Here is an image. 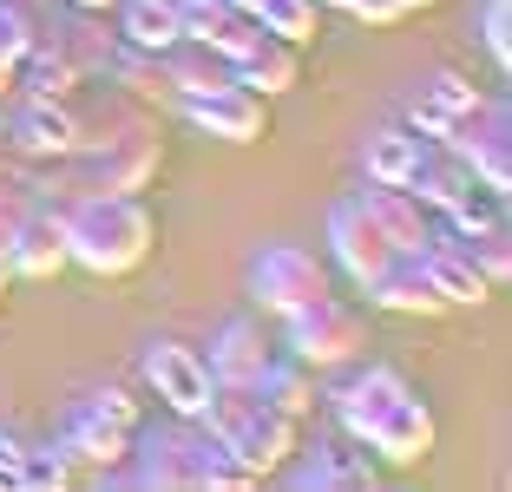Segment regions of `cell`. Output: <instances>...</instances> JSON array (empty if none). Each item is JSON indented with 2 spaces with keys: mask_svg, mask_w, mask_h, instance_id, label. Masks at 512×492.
<instances>
[{
  "mask_svg": "<svg viewBox=\"0 0 512 492\" xmlns=\"http://www.w3.org/2000/svg\"><path fill=\"white\" fill-rule=\"evenodd\" d=\"M427 151L421 132H407V125H375V132L362 138V171L368 184H407V171H414V158Z\"/></svg>",
  "mask_w": 512,
  "mask_h": 492,
  "instance_id": "27",
  "label": "cell"
},
{
  "mask_svg": "<svg viewBox=\"0 0 512 492\" xmlns=\"http://www.w3.org/2000/svg\"><path fill=\"white\" fill-rule=\"evenodd\" d=\"M73 479H79V460H73V447H66V440H40V447L20 453V486H33V492H66Z\"/></svg>",
  "mask_w": 512,
  "mask_h": 492,
  "instance_id": "30",
  "label": "cell"
},
{
  "mask_svg": "<svg viewBox=\"0 0 512 492\" xmlns=\"http://www.w3.org/2000/svg\"><path fill=\"white\" fill-rule=\"evenodd\" d=\"M316 0H263V7H256V27L263 33H276V40H289V46H309L316 40Z\"/></svg>",
  "mask_w": 512,
  "mask_h": 492,
  "instance_id": "32",
  "label": "cell"
},
{
  "mask_svg": "<svg viewBox=\"0 0 512 492\" xmlns=\"http://www.w3.org/2000/svg\"><path fill=\"white\" fill-rule=\"evenodd\" d=\"M316 7H342V14L368 20V27H388V20H401V0H316Z\"/></svg>",
  "mask_w": 512,
  "mask_h": 492,
  "instance_id": "37",
  "label": "cell"
},
{
  "mask_svg": "<svg viewBox=\"0 0 512 492\" xmlns=\"http://www.w3.org/2000/svg\"><path fill=\"white\" fill-rule=\"evenodd\" d=\"M270 335H263V322L256 315H237V322H224L211 335V355H204V368H211L217 388H250L256 374L270 368Z\"/></svg>",
  "mask_w": 512,
  "mask_h": 492,
  "instance_id": "18",
  "label": "cell"
},
{
  "mask_svg": "<svg viewBox=\"0 0 512 492\" xmlns=\"http://www.w3.org/2000/svg\"><path fill=\"white\" fill-rule=\"evenodd\" d=\"M427 276H434L440 302L447 309H480V302H493V283H486V269L467 256V243H460V230H434L421 250Z\"/></svg>",
  "mask_w": 512,
  "mask_h": 492,
  "instance_id": "16",
  "label": "cell"
},
{
  "mask_svg": "<svg viewBox=\"0 0 512 492\" xmlns=\"http://www.w3.org/2000/svg\"><path fill=\"white\" fill-rule=\"evenodd\" d=\"M145 388L158 394V407H165V414L197 420L204 407H211L217 381H211V368H204V348L158 335V342H145Z\"/></svg>",
  "mask_w": 512,
  "mask_h": 492,
  "instance_id": "8",
  "label": "cell"
},
{
  "mask_svg": "<svg viewBox=\"0 0 512 492\" xmlns=\"http://www.w3.org/2000/svg\"><path fill=\"white\" fill-rule=\"evenodd\" d=\"M493 224H506V191H493V184H480L473 178L467 191L453 197V210H447V230H493Z\"/></svg>",
  "mask_w": 512,
  "mask_h": 492,
  "instance_id": "33",
  "label": "cell"
},
{
  "mask_svg": "<svg viewBox=\"0 0 512 492\" xmlns=\"http://www.w3.org/2000/svg\"><path fill=\"white\" fill-rule=\"evenodd\" d=\"M283 348L309 374L348 368V361L368 348V322H362V309H355V302H342L329 289V296H316V302H302V309L283 315Z\"/></svg>",
  "mask_w": 512,
  "mask_h": 492,
  "instance_id": "5",
  "label": "cell"
},
{
  "mask_svg": "<svg viewBox=\"0 0 512 492\" xmlns=\"http://www.w3.org/2000/svg\"><path fill=\"white\" fill-rule=\"evenodd\" d=\"M440 145L467 164L480 184L506 191V184H512V105H506V99H480L467 119L440 138Z\"/></svg>",
  "mask_w": 512,
  "mask_h": 492,
  "instance_id": "9",
  "label": "cell"
},
{
  "mask_svg": "<svg viewBox=\"0 0 512 492\" xmlns=\"http://www.w3.org/2000/svg\"><path fill=\"white\" fill-rule=\"evenodd\" d=\"M106 86H119V92H132V99H171V86H165V60L158 53H145V46H112V60H106Z\"/></svg>",
  "mask_w": 512,
  "mask_h": 492,
  "instance_id": "29",
  "label": "cell"
},
{
  "mask_svg": "<svg viewBox=\"0 0 512 492\" xmlns=\"http://www.w3.org/2000/svg\"><path fill=\"white\" fill-rule=\"evenodd\" d=\"M329 289H335L329 263H322L316 250H302V243H263V250L250 256V296L270 315H289V309H302V302L329 296Z\"/></svg>",
  "mask_w": 512,
  "mask_h": 492,
  "instance_id": "7",
  "label": "cell"
},
{
  "mask_svg": "<svg viewBox=\"0 0 512 492\" xmlns=\"http://www.w3.org/2000/svg\"><path fill=\"white\" fill-rule=\"evenodd\" d=\"M86 394L106 407L112 420H125V427H138V420H145V414H138V401H132V388H119V381H106V388H86Z\"/></svg>",
  "mask_w": 512,
  "mask_h": 492,
  "instance_id": "38",
  "label": "cell"
},
{
  "mask_svg": "<svg viewBox=\"0 0 512 492\" xmlns=\"http://www.w3.org/2000/svg\"><path fill=\"white\" fill-rule=\"evenodd\" d=\"M230 7H237V14H256V7H263V0H230Z\"/></svg>",
  "mask_w": 512,
  "mask_h": 492,
  "instance_id": "42",
  "label": "cell"
},
{
  "mask_svg": "<svg viewBox=\"0 0 512 492\" xmlns=\"http://www.w3.org/2000/svg\"><path fill=\"white\" fill-rule=\"evenodd\" d=\"M0 132L14 138L27 164H53L79 151V99H20V112Z\"/></svg>",
  "mask_w": 512,
  "mask_h": 492,
  "instance_id": "12",
  "label": "cell"
},
{
  "mask_svg": "<svg viewBox=\"0 0 512 492\" xmlns=\"http://www.w3.org/2000/svg\"><path fill=\"white\" fill-rule=\"evenodd\" d=\"M480 99H486L480 86H467L453 66H440V73H427L421 86H414V99H407V132H421V138H434V145H440V138L467 119Z\"/></svg>",
  "mask_w": 512,
  "mask_h": 492,
  "instance_id": "15",
  "label": "cell"
},
{
  "mask_svg": "<svg viewBox=\"0 0 512 492\" xmlns=\"http://www.w3.org/2000/svg\"><path fill=\"white\" fill-rule=\"evenodd\" d=\"M460 243H467V256L486 269V283H493V289L512 276V237H506V224H493V230H467Z\"/></svg>",
  "mask_w": 512,
  "mask_h": 492,
  "instance_id": "35",
  "label": "cell"
},
{
  "mask_svg": "<svg viewBox=\"0 0 512 492\" xmlns=\"http://www.w3.org/2000/svg\"><path fill=\"white\" fill-rule=\"evenodd\" d=\"M7 269H14V276H60L66 269V217L60 210L33 204L27 217H20L14 243H7Z\"/></svg>",
  "mask_w": 512,
  "mask_h": 492,
  "instance_id": "20",
  "label": "cell"
},
{
  "mask_svg": "<svg viewBox=\"0 0 512 492\" xmlns=\"http://www.w3.org/2000/svg\"><path fill=\"white\" fill-rule=\"evenodd\" d=\"M329 256H335V269H342L355 289H368L401 250L381 237V224L362 210V197H342V204L329 210Z\"/></svg>",
  "mask_w": 512,
  "mask_h": 492,
  "instance_id": "10",
  "label": "cell"
},
{
  "mask_svg": "<svg viewBox=\"0 0 512 492\" xmlns=\"http://www.w3.org/2000/svg\"><path fill=\"white\" fill-rule=\"evenodd\" d=\"M7 283H14V269H7V263H0V296H7Z\"/></svg>",
  "mask_w": 512,
  "mask_h": 492,
  "instance_id": "43",
  "label": "cell"
},
{
  "mask_svg": "<svg viewBox=\"0 0 512 492\" xmlns=\"http://www.w3.org/2000/svg\"><path fill=\"white\" fill-rule=\"evenodd\" d=\"M480 40L493 53V66H512V0H486L480 7Z\"/></svg>",
  "mask_w": 512,
  "mask_h": 492,
  "instance_id": "36",
  "label": "cell"
},
{
  "mask_svg": "<svg viewBox=\"0 0 512 492\" xmlns=\"http://www.w3.org/2000/svg\"><path fill=\"white\" fill-rule=\"evenodd\" d=\"M250 394H256V401H270L276 414L296 420V427L316 414V381H309V368H302L296 355H270V368L250 381Z\"/></svg>",
  "mask_w": 512,
  "mask_h": 492,
  "instance_id": "25",
  "label": "cell"
},
{
  "mask_svg": "<svg viewBox=\"0 0 512 492\" xmlns=\"http://www.w3.org/2000/svg\"><path fill=\"white\" fill-rule=\"evenodd\" d=\"M73 164H79V178H86V191H145L158 178V164H165V138H158L151 105L106 86V99L92 105V112H79Z\"/></svg>",
  "mask_w": 512,
  "mask_h": 492,
  "instance_id": "2",
  "label": "cell"
},
{
  "mask_svg": "<svg viewBox=\"0 0 512 492\" xmlns=\"http://www.w3.org/2000/svg\"><path fill=\"white\" fill-rule=\"evenodd\" d=\"M158 60H165V86H171V99H197V92L230 86V60L217 53V46H204V40H178V46H165Z\"/></svg>",
  "mask_w": 512,
  "mask_h": 492,
  "instance_id": "23",
  "label": "cell"
},
{
  "mask_svg": "<svg viewBox=\"0 0 512 492\" xmlns=\"http://www.w3.org/2000/svg\"><path fill=\"white\" fill-rule=\"evenodd\" d=\"M66 7H79V14H99V20H106L112 7H119V0H66Z\"/></svg>",
  "mask_w": 512,
  "mask_h": 492,
  "instance_id": "40",
  "label": "cell"
},
{
  "mask_svg": "<svg viewBox=\"0 0 512 492\" xmlns=\"http://www.w3.org/2000/svg\"><path fill=\"white\" fill-rule=\"evenodd\" d=\"M421 7H440V0H401V14H421Z\"/></svg>",
  "mask_w": 512,
  "mask_h": 492,
  "instance_id": "41",
  "label": "cell"
},
{
  "mask_svg": "<svg viewBox=\"0 0 512 492\" xmlns=\"http://www.w3.org/2000/svg\"><path fill=\"white\" fill-rule=\"evenodd\" d=\"M40 20H46V14H33V7H20V0H0V92L14 86V73H20V53L33 46Z\"/></svg>",
  "mask_w": 512,
  "mask_h": 492,
  "instance_id": "31",
  "label": "cell"
},
{
  "mask_svg": "<svg viewBox=\"0 0 512 492\" xmlns=\"http://www.w3.org/2000/svg\"><path fill=\"white\" fill-rule=\"evenodd\" d=\"M362 296L375 302V309H388V315H447V302H440V289H434V276H427L421 256H394Z\"/></svg>",
  "mask_w": 512,
  "mask_h": 492,
  "instance_id": "21",
  "label": "cell"
},
{
  "mask_svg": "<svg viewBox=\"0 0 512 492\" xmlns=\"http://www.w3.org/2000/svg\"><path fill=\"white\" fill-rule=\"evenodd\" d=\"M296 486H309V492H368V486H381V460L362 453L348 433L342 440H316L309 460L296 466Z\"/></svg>",
  "mask_w": 512,
  "mask_h": 492,
  "instance_id": "19",
  "label": "cell"
},
{
  "mask_svg": "<svg viewBox=\"0 0 512 492\" xmlns=\"http://www.w3.org/2000/svg\"><path fill=\"white\" fill-rule=\"evenodd\" d=\"M14 86L27 92V99H79V86H86V73L73 66V53H66L53 33H33V46L20 53V73H14Z\"/></svg>",
  "mask_w": 512,
  "mask_h": 492,
  "instance_id": "22",
  "label": "cell"
},
{
  "mask_svg": "<svg viewBox=\"0 0 512 492\" xmlns=\"http://www.w3.org/2000/svg\"><path fill=\"white\" fill-rule=\"evenodd\" d=\"M230 79L250 86V92H263V99H283V92H296V79H302V46L250 27V40L230 53Z\"/></svg>",
  "mask_w": 512,
  "mask_h": 492,
  "instance_id": "14",
  "label": "cell"
},
{
  "mask_svg": "<svg viewBox=\"0 0 512 492\" xmlns=\"http://www.w3.org/2000/svg\"><path fill=\"white\" fill-rule=\"evenodd\" d=\"M60 440L73 447V460H79V466H92V473H106V466H125V453H132V427H125V420H112L106 407L92 401V394H79V401L66 407Z\"/></svg>",
  "mask_w": 512,
  "mask_h": 492,
  "instance_id": "13",
  "label": "cell"
},
{
  "mask_svg": "<svg viewBox=\"0 0 512 492\" xmlns=\"http://www.w3.org/2000/svg\"><path fill=\"white\" fill-rule=\"evenodd\" d=\"M184 105V119L197 125V132H211L224 138V145H263L270 138V99L250 86H217V92H197V99H178Z\"/></svg>",
  "mask_w": 512,
  "mask_h": 492,
  "instance_id": "11",
  "label": "cell"
},
{
  "mask_svg": "<svg viewBox=\"0 0 512 492\" xmlns=\"http://www.w3.org/2000/svg\"><path fill=\"white\" fill-rule=\"evenodd\" d=\"M158 243V217L138 204V191H92L66 210V263L92 276H132Z\"/></svg>",
  "mask_w": 512,
  "mask_h": 492,
  "instance_id": "3",
  "label": "cell"
},
{
  "mask_svg": "<svg viewBox=\"0 0 512 492\" xmlns=\"http://www.w3.org/2000/svg\"><path fill=\"white\" fill-rule=\"evenodd\" d=\"M119 40L125 46H145V53H165V46L184 40V14L178 0H119Z\"/></svg>",
  "mask_w": 512,
  "mask_h": 492,
  "instance_id": "26",
  "label": "cell"
},
{
  "mask_svg": "<svg viewBox=\"0 0 512 492\" xmlns=\"http://www.w3.org/2000/svg\"><path fill=\"white\" fill-rule=\"evenodd\" d=\"M243 486H263L256 466H243L217 433H204V492H243Z\"/></svg>",
  "mask_w": 512,
  "mask_h": 492,
  "instance_id": "34",
  "label": "cell"
},
{
  "mask_svg": "<svg viewBox=\"0 0 512 492\" xmlns=\"http://www.w3.org/2000/svg\"><path fill=\"white\" fill-rule=\"evenodd\" d=\"M20 453H27V440L14 427H0V486H20Z\"/></svg>",
  "mask_w": 512,
  "mask_h": 492,
  "instance_id": "39",
  "label": "cell"
},
{
  "mask_svg": "<svg viewBox=\"0 0 512 492\" xmlns=\"http://www.w3.org/2000/svg\"><path fill=\"white\" fill-rule=\"evenodd\" d=\"M467 184H473V171H467L460 158H453L447 145H434V138H427V151L414 158V171H407V191L421 197V204L434 210V217H447V210H453V197L467 191Z\"/></svg>",
  "mask_w": 512,
  "mask_h": 492,
  "instance_id": "24",
  "label": "cell"
},
{
  "mask_svg": "<svg viewBox=\"0 0 512 492\" xmlns=\"http://www.w3.org/2000/svg\"><path fill=\"white\" fill-rule=\"evenodd\" d=\"M355 197H362V210L381 224V237H388L401 256H421L427 237L440 230V217L407 191V184H368V191H355Z\"/></svg>",
  "mask_w": 512,
  "mask_h": 492,
  "instance_id": "17",
  "label": "cell"
},
{
  "mask_svg": "<svg viewBox=\"0 0 512 492\" xmlns=\"http://www.w3.org/2000/svg\"><path fill=\"white\" fill-rule=\"evenodd\" d=\"M197 427L204 433H217L230 453H237L243 466H256V479H270V473H283L289 460H296V440H302V427L296 420H283L270 401H256L250 388H217L211 394V407L197 414Z\"/></svg>",
  "mask_w": 512,
  "mask_h": 492,
  "instance_id": "4",
  "label": "cell"
},
{
  "mask_svg": "<svg viewBox=\"0 0 512 492\" xmlns=\"http://www.w3.org/2000/svg\"><path fill=\"white\" fill-rule=\"evenodd\" d=\"M125 466H132V486H145V492H204V427L178 414L165 427L138 420Z\"/></svg>",
  "mask_w": 512,
  "mask_h": 492,
  "instance_id": "6",
  "label": "cell"
},
{
  "mask_svg": "<svg viewBox=\"0 0 512 492\" xmlns=\"http://www.w3.org/2000/svg\"><path fill=\"white\" fill-rule=\"evenodd\" d=\"M178 14H184V40H204V46H217V53H237L243 40H250V27L256 20L250 14H237L230 0H178Z\"/></svg>",
  "mask_w": 512,
  "mask_h": 492,
  "instance_id": "28",
  "label": "cell"
},
{
  "mask_svg": "<svg viewBox=\"0 0 512 492\" xmlns=\"http://www.w3.org/2000/svg\"><path fill=\"white\" fill-rule=\"evenodd\" d=\"M329 401L342 433L381 466H421L434 453V407L401 368H355L348 381H335Z\"/></svg>",
  "mask_w": 512,
  "mask_h": 492,
  "instance_id": "1",
  "label": "cell"
}]
</instances>
